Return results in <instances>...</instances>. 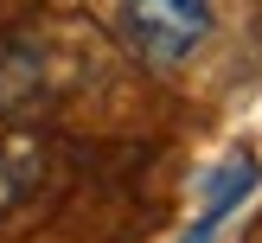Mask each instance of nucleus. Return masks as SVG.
Masks as SVG:
<instances>
[{
	"mask_svg": "<svg viewBox=\"0 0 262 243\" xmlns=\"http://www.w3.org/2000/svg\"><path fill=\"white\" fill-rule=\"evenodd\" d=\"M83 77H90V51L77 32H51V26L0 32V115H13V122L45 115L71 102Z\"/></svg>",
	"mask_w": 262,
	"mask_h": 243,
	"instance_id": "f257e3e1",
	"label": "nucleus"
},
{
	"mask_svg": "<svg viewBox=\"0 0 262 243\" xmlns=\"http://www.w3.org/2000/svg\"><path fill=\"white\" fill-rule=\"evenodd\" d=\"M217 26V0H122V45L147 71H179Z\"/></svg>",
	"mask_w": 262,
	"mask_h": 243,
	"instance_id": "f03ea898",
	"label": "nucleus"
},
{
	"mask_svg": "<svg viewBox=\"0 0 262 243\" xmlns=\"http://www.w3.org/2000/svg\"><path fill=\"white\" fill-rule=\"evenodd\" d=\"M51 179V141L32 128H7L0 135V217L26 211Z\"/></svg>",
	"mask_w": 262,
	"mask_h": 243,
	"instance_id": "7ed1b4c3",
	"label": "nucleus"
}]
</instances>
